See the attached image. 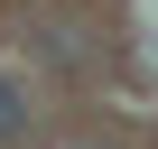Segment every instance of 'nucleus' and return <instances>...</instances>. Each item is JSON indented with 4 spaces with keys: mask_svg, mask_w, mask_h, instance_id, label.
<instances>
[{
    "mask_svg": "<svg viewBox=\"0 0 158 149\" xmlns=\"http://www.w3.org/2000/svg\"><path fill=\"white\" fill-rule=\"evenodd\" d=\"M28 130V84H19V74H0V149H10Z\"/></svg>",
    "mask_w": 158,
    "mask_h": 149,
    "instance_id": "obj_1",
    "label": "nucleus"
}]
</instances>
